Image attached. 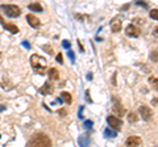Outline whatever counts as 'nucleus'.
Returning a JSON list of instances; mask_svg holds the SVG:
<instances>
[{"label": "nucleus", "mask_w": 158, "mask_h": 147, "mask_svg": "<svg viewBox=\"0 0 158 147\" xmlns=\"http://www.w3.org/2000/svg\"><path fill=\"white\" fill-rule=\"evenodd\" d=\"M78 143H79L81 147H88V145H90V138H88V135L87 134H82L78 138Z\"/></svg>", "instance_id": "f8f14e48"}, {"label": "nucleus", "mask_w": 158, "mask_h": 147, "mask_svg": "<svg viewBox=\"0 0 158 147\" xmlns=\"http://www.w3.org/2000/svg\"><path fill=\"white\" fill-rule=\"evenodd\" d=\"M149 83H150V84H152V85L158 91V79H157V77H154V76H150V77H149Z\"/></svg>", "instance_id": "6ab92c4d"}, {"label": "nucleus", "mask_w": 158, "mask_h": 147, "mask_svg": "<svg viewBox=\"0 0 158 147\" xmlns=\"http://www.w3.org/2000/svg\"><path fill=\"white\" fill-rule=\"evenodd\" d=\"M137 120H138V117H137V114L136 113H129L128 114V122H131V124H135V122H137Z\"/></svg>", "instance_id": "a211bd4d"}, {"label": "nucleus", "mask_w": 158, "mask_h": 147, "mask_svg": "<svg viewBox=\"0 0 158 147\" xmlns=\"http://www.w3.org/2000/svg\"><path fill=\"white\" fill-rule=\"evenodd\" d=\"M27 147H52V141L46 134L38 133L32 137Z\"/></svg>", "instance_id": "f257e3e1"}, {"label": "nucleus", "mask_w": 158, "mask_h": 147, "mask_svg": "<svg viewBox=\"0 0 158 147\" xmlns=\"http://www.w3.org/2000/svg\"><path fill=\"white\" fill-rule=\"evenodd\" d=\"M138 110H140V114H141V117H142V120H144V121H150V120H152V117H153V110L150 109V106L142 104Z\"/></svg>", "instance_id": "39448f33"}, {"label": "nucleus", "mask_w": 158, "mask_h": 147, "mask_svg": "<svg viewBox=\"0 0 158 147\" xmlns=\"http://www.w3.org/2000/svg\"><path fill=\"white\" fill-rule=\"evenodd\" d=\"M31 63H32V67L36 70L40 75H44L46 70V59L40 55H32L31 58Z\"/></svg>", "instance_id": "f03ea898"}, {"label": "nucleus", "mask_w": 158, "mask_h": 147, "mask_svg": "<svg viewBox=\"0 0 158 147\" xmlns=\"http://www.w3.org/2000/svg\"><path fill=\"white\" fill-rule=\"evenodd\" d=\"M61 100L65 102V104H71L73 97H71V95L69 93V92H62L61 93Z\"/></svg>", "instance_id": "ddd939ff"}, {"label": "nucleus", "mask_w": 158, "mask_h": 147, "mask_svg": "<svg viewBox=\"0 0 158 147\" xmlns=\"http://www.w3.org/2000/svg\"><path fill=\"white\" fill-rule=\"evenodd\" d=\"M62 45H63V47H66V49H69L70 47V41H67V40H65L62 42Z\"/></svg>", "instance_id": "4be33fe9"}, {"label": "nucleus", "mask_w": 158, "mask_h": 147, "mask_svg": "<svg viewBox=\"0 0 158 147\" xmlns=\"http://www.w3.org/2000/svg\"><path fill=\"white\" fill-rule=\"evenodd\" d=\"M104 135L107 137V138H115V137L117 135V133L115 130H112L111 127H108V129H106V131H104Z\"/></svg>", "instance_id": "f3484780"}, {"label": "nucleus", "mask_w": 158, "mask_h": 147, "mask_svg": "<svg viewBox=\"0 0 158 147\" xmlns=\"http://www.w3.org/2000/svg\"><path fill=\"white\" fill-rule=\"evenodd\" d=\"M24 46H25V47H28V49L31 47V46H29V43H28V42H24Z\"/></svg>", "instance_id": "c85d7f7f"}, {"label": "nucleus", "mask_w": 158, "mask_h": 147, "mask_svg": "<svg viewBox=\"0 0 158 147\" xmlns=\"http://www.w3.org/2000/svg\"><path fill=\"white\" fill-rule=\"evenodd\" d=\"M92 125H94L92 121H86V122H85V126H86V127H91Z\"/></svg>", "instance_id": "5701e85b"}, {"label": "nucleus", "mask_w": 158, "mask_h": 147, "mask_svg": "<svg viewBox=\"0 0 158 147\" xmlns=\"http://www.w3.org/2000/svg\"><path fill=\"white\" fill-rule=\"evenodd\" d=\"M57 61L59 63H62V55H61V54H58V55H57Z\"/></svg>", "instance_id": "bb28decb"}, {"label": "nucleus", "mask_w": 158, "mask_h": 147, "mask_svg": "<svg viewBox=\"0 0 158 147\" xmlns=\"http://www.w3.org/2000/svg\"><path fill=\"white\" fill-rule=\"evenodd\" d=\"M107 122H108V125L111 126V129L121 130V127H123V121L120 118H117V117H115V116H108Z\"/></svg>", "instance_id": "20e7f679"}, {"label": "nucleus", "mask_w": 158, "mask_h": 147, "mask_svg": "<svg viewBox=\"0 0 158 147\" xmlns=\"http://www.w3.org/2000/svg\"><path fill=\"white\" fill-rule=\"evenodd\" d=\"M86 100H87V101H91V97H90V91H86Z\"/></svg>", "instance_id": "b1692460"}, {"label": "nucleus", "mask_w": 158, "mask_h": 147, "mask_svg": "<svg viewBox=\"0 0 158 147\" xmlns=\"http://www.w3.org/2000/svg\"><path fill=\"white\" fill-rule=\"evenodd\" d=\"M153 36H154V37H157L158 38V26L154 29V30H153Z\"/></svg>", "instance_id": "393cba45"}, {"label": "nucleus", "mask_w": 158, "mask_h": 147, "mask_svg": "<svg viewBox=\"0 0 158 147\" xmlns=\"http://www.w3.org/2000/svg\"><path fill=\"white\" fill-rule=\"evenodd\" d=\"M149 16L153 18V20H158V9H152Z\"/></svg>", "instance_id": "aec40b11"}, {"label": "nucleus", "mask_w": 158, "mask_h": 147, "mask_svg": "<svg viewBox=\"0 0 158 147\" xmlns=\"http://www.w3.org/2000/svg\"><path fill=\"white\" fill-rule=\"evenodd\" d=\"M28 8L31 9V11H34V12H42V6H41V4H38V3L29 4Z\"/></svg>", "instance_id": "2eb2a0df"}, {"label": "nucleus", "mask_w": 158, "mask_h": 147, "mask_svg": "<svg viewBox=\"0 0 158 147\" xmlns=\"http://www.w3.org/2000/svg\"><path fill=\"white\" fill-rule=\"evenodd\" d=\"M87 79H88V80L92 79V74H88V75H87Z\"/></svg>", "instance_id": "cd10ccee"}, {"label": "nucleus", "mask_w": 158, "mask_h": 147, "mask_svg": "<svg viewBox=\"0 0 158 147\" xmlns=\"http://www.w3.org/2000/svg\"><path fill=\"white\" fill-rule=\"evenodd\" d=\"M150 59L152 61H158V53L157 51H154V53H152V55H150Z\"/></svg>", "instance_id": "412c9836"}, {"label": "nucleus", "mask_w": 158, "mask_h": 147, "mask_svg": "<svg viewBox=\"0 0 158 147\" xmlns=\"http://www.w3.org/2000/svg\"><path fill=\"white\" fill-rule=\"evenodd\" d=\"M113 112L117 114V116H120L123 117L125 114V109H124V106H123L120 102H118L117 100H115V104H113Z\"/></svg>", "instance_id": "9d476101"}, {"label": "nucleus", "mask_w": 158, "mask_h": 147, "mask_svg": "<svg viewBox=\"0 0 158 147\" xmlns=\"http://www.w3.org/2000/svg\"><path fill=\"white\" fill-rule=\"evenodd\" d=\"M27 20H28V22H29V25H31L32 28H40L41 26V22H40V20L36 17V16H33V14H28L27 16Z\"/></svg>", "instance_id": "1a4fd4ad"}, {"label": "nucleus", "mask_w": 158, "mask_h": 147, "mask_svg": "<svg viewBox=\"0 0 158 147\" xmlns=\"http://www.w3.org/2000/svg\"><path fill=\"white\" fill-rule=\"evenodd\" d=\"M53 91H54V87L50 83H45V84L40 88V93H42V95H50L53 93Z\"/></svg>", "instance_id": "9b49d317"}, {"label": "nucleus", "mask_w": 158, "mask_h": 147, "mask_svg": "<svg viewBox=\"0 0 158 147\" xmlns=\"http://www.w3.org/2000/svg\"><path fill=\"white\" fill-rule=\"evenodd\" d=\"M2 8L6 11V14L8 17H19L20 13H21V9L17 6H13V4H8V6H2Z\"/></svg>", "instance_id": "7ed1b4c3"}, {"label": "nucleus", "mask_w": 158, "mask_h": 147, "mask_svg": "<svg viewBox=\"0 0 158 147\" xmlns=\"http://www.w3.org/2000/svg\"><path fill=\"white\" fill-rule=\"evenodd\" d=\"M121 26H123V20L120 17H115L113 20L111 21V30L113 33H118L121 30Z\"/></svg>", "instance_id": "6e6552de"}, {"label": "nucleus", "mask_w": 158, "mask_h": 147, "mask_svg": "<svg viewBox=\"0 0 158 147\" xmlns=\"http://www.w3.org/2000/svg\"><path fill=\"white\" fill-rule=\"evenodd\" d=\"M49 77H50L52 80H58L59 72H58L57 68H50V70H49Z\"/></svg>", "instance_id": "4468645a"}, {"label": "nucleus", "mask_w": 158, "mask_h": 147, "mask_svg": "<svg viewBox=\"0 0 158 147\" xmlns=\"http://www.w3.org/2000/svg\"><path fill=\"white\" fill-rule=\"evenodd\" d=\"M4 28H6L7 30H9L11 33H13V34H16V33L19 32V28H17L16 25H13V24H6V25H4Z\"/></svg>", "instance_id": "dca6fc26"}, {"label": "nucleus", "mask_w": 158, "mask_h": 147, "mask_svg": "<svg viewBox=\"0 0 158 147\" xmlns=\"http://www.w3.org/2000/svg\"><path fill=\"white\" fill-rule=\"evenodd\" d=\"M3 22H4V21H3V17L0 16V24H3Z\"/></svg>", "instance_id": "c756f323"}, {"label": "nucleus", "mask_w": 158, "mask_h": 147, "mask_svg": "<svg viewBox=\"0 0 158 147\" xmlns=\"http://www.w3.org/2000/svg\"><path fill=\"white\" fill-rule=\"evenodd\" d=\"M125 33H127L128 37H135V38H136V37L140 36L141 30H140V28H137L136 25L131 24V25H128V26L125 28Z\"/></svg>", "instance_id": "423d86ee"}, {"label": "nucleus", "mask_w": 158, "mask_h": 147, "mask_svg": "<svg viewBox=\"0 0 158 147\" xmlns=\"http://www.w3.org/2000/svg\"><path fill=\"white\" fill-rule=\"evenodd\" d=\"M69 55H70V58H71V61H73V62L75 61V57H74V53H73V51L69 53Z\"/></svg>", "instance_id": "a878e982"}, {"label": "nucleus", "mask_w": 158, "mask_h": 147, "mask_svg": "<svg viewBox=\"0 0 158 147\" xmlns=\"http://www.w3.org/2000/svg\"><path fill=\"white\" fill-rule=\"evenodd\" d=\"M140 145H141V138H140V137H137V135L128 137V139L125 142V146L127 147H137V146H140Z\"/></svg>", "instance_id": "0eeeda50"}]
</instances>
